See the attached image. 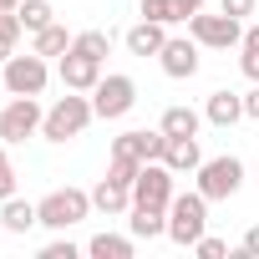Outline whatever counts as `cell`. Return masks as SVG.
Returning <instances> with one entry per match:
<instances>
[{
	"instance_id": "6da1fadb",
	"label": "cell",
	"mask_w": 259,
	"mask_h": 259,
	"mask_svg": "<svg viewBox=\"0 0 259 259\" xmlns=\"http://www.w3.org/2000/svg\"><path fill=\"white\" fill-rule=\"evenodd\" d=\"M92 122H97V112H92V92H66V97H56V102L46 107L41 138H46V143H71V138L87 133Z\"/></svg>"
},
{
	"instance_id": "7a4b0ae2",
	"label": "cell",
	"mask_w": 259,
	"mask_h": 259,
	"mask_svg": "<svg viewBox=\"0 0 259 259\" xmlns=\"http://www.w3.org/2000/svg\"><path fill=\"white\" fill-rule=\"evenodd\" d=\"M203 234H208V198L198 188L193 193H173V203H168V239L193 249Z\"/></svg>"
},
{
	"instance_id": "3957f363",
	"label": "cell",
	"mask_w": 259,
	"mask_h": 259,
	"mask_svg": "<svg viewBox=\"0 0 259 259\" xmlns=\"http://www.w3.org/2000/svg\"><path fill=\"white\" fill-rule=\"evenodd\" d=\"M41 122H46L41 97H11L6 107H0V143L21 148L26 138H41Z\"/></svg>"
},
{
	"instance_id": "277c9868",
	"label": "cell",
	"mask_w": 259,
	"mask_h": 259,
	"mask_svg": "<svg viewBox=\"0 0 259 259\" xmlns=\"http://www.w3.org/2000/svg\"><path fill=\"white\" fill-rule=\"evenodd\" d=\"M193 178H198L193 188H198L208 203H224V198H234V193L244 188V163H239L234 153H224V158H203Z\"/></svg>"
},
{
	"instance_id": "5b68a950",
	"label": "cell",
	"mask_w": 259,
	"mask_h": 259,
	"mask_svg": "<svg viewBox=\"0 0 259 259\" xmlns=\"http://www.w3.org/2000/svg\"><path fill=\"white\" fill-rule=\"evenodd\" d=\"M36 213H41L46 229L66 234V229H76V224L92 213V193H87V188H51V193L36 203Z\"/></svg>"
},
{
	"instance_id": "8992f818",
	"label": "cell",
	"mask_w": 259,
	"mask_h": 259,
	"mask_svg": "<svg viewBox=\"0 0 259 259\" xmlns=\"http://www.w3.org/2000/svg\"><path fill=\"white\" fill-rule=\"evenodd\" d=\"M138 107V81L127 76V71H102V81L92 87V112L102 122H117Z\"/></svg>"
},
{
	"instance_id": "52a82bcc",
	"label": "cell",
	"mask_w": 259,
	"mask_h": 259,
	"mask_svg": "<svg viewBox=\"0 0 259 259\" xmlns=\"http://www.w3.org/2000/svg\"><path fill=\"white\" fill-rule=\"evenodd\" d=\"M0 76H6V92L11 97H41L46 92V81H51V66H46V56L41 51H16L11 61H0Z\"/></svg>"
},
{
	"instance_id": "ba28073f",
	"label": "cell",
	"mask_w": 259,
	"mask_h": 259,
	"mask_svg": "<svg viewBox=\"0 0 259 259\" xmlns=\"http://www.w3.org/2000/svg\"><path fill=\"white\" fill-rule=\"evenodd\" d=\"M173 193H178V173H173L163 158L143 163V173L133 178V203H138V208H168Z\"/></svg>"
},
{
	"instance_id": "9c48e42d",
	"label": "cell",
	"mask_w": 259,
	"mask_h": 259,
	"mask_svg": "<svg viewBox=\"0 0 259 259\" xmlns=\"http://www.w3.org/2000/svg\"><path fill=\"white\" fill-rule=\"evenodd\" d=\"M188 36L203 46V51H229V46H239L244 41V21H234V16H208V11H198L193 21H188Z\"/></svg>"
},
{
	"instance_id": "30bf717a",
	"label": "cell",
	"mask_w": 259,
	"mask_h": 259,
	"mask_svg": "<svg viewBox=\"0 0 259 259\" xmlns=\"http://www.w3.org/2000/svg\"><path fill=\"white\" fill-rule=\"evenodd\" d=\"M198 41L193 36H168L163 41V51H158V66L173 76V81H188V76H198Z\"/></svg>"
},
{
	"instance_id": "8fae6325",
	"label": "cell",
	"mask_w": 259,
	"mask_h": 259,
	"mask_svg": "<svg viewBox=\"0 0 259 259\" xmlns=\"http://www.w3.org/2000/svg\"><path fill=\"white\" fill-rule=\"evenodd\" d=\"M56 76H61V87H66V92H92V87L102 81V61L71 46V51L61 56V66H56Z\"/></svg>"
},
{
	"instance_id": "7c38bea8",
	"label": "cell",
	"mask_w": 259,
	"mask_h": 259,
	"mask_svg": "<svg viewBox=\"0 0 259 259\" xmlns=\"http://www.w3.org/2000/svg\"><path fill=\"white\" fill-rule=\"evenodd\" d=\"M122 41H127V51H133V56H158V51H163V41H168V26H163V21H143V16H138V26L127 31Z\"/></svg>"
},
{
	"instance_id": "4fadbf2b",
	"label": "cell",
	"mask_w": 259,
	"mask_h": 259,
	"mask_svg": "<svg viewBox=\"0 0 259 259\" xmlns=\"http://www.w3.org/2000/svg\"><path fill=\"white\" fill-rule=\"evenodd\" d=\"M203 122H213V127H234V122H244V97H239V92H208V102H203Z\"/></svg>"
},
{
	"instance_id": "5bb4252c",
	"label": "cell",
	"mask_w": 259,
	"mask_h": 259,
	"mask_svg": "<svg viewBox=\"0 0 259 259\" xmlns=\"http://www.w3.org/2000/svg\"><path fill=\"white\" fill-rule=\"evenodd\" d=\"M87 254H92V259H133V254H138V239H133V234H112V229H102V234L87 239Z\"/></svg>"
},
{
	"instance_id": "9a60e30c",
	"label": "cell",
	"mask_w": 259,
	"mask_h": 259,
	"mask_svg": "<svg viewBox=\"0 0 259 259\" xmlns=\"http://www.w3.org/2000/svg\"><path fill=\"white\" fill-rule=\"evenodd\" d=\"M163 163L183 178V173H198V163H203V148H198V138H168V148H163Z\"/></svg>"
},
{
	"instance_id": "2e32d148",
	"label": "cell",
	"mask_w": 259,
	"mask_h": 259,
	"mask_svg": "<svg viewBox=\"0 0 259 259\" xmlns=\"http://www.w3.org/2000/svg\"><path fill=\"white\" fill-rule=\"evenodd\" d=\"M41 224V213H36V203L31 198H6V203H0V229H6V234H26V229H36Z\"/></svg>"
},
{
	"instance_id": "e0dca14e",
	"label": "cell",
	"mask_w": 259,
	"mask_h": 259,
	"mask_svg": "<svg viewBox=\"0 0 259 259\" xmlns=\"http://www.w3.org/2000/svg\"><path fill=\"white\" fill-rule=\"evenodd\" d=\"M92 208H97V213H107V219H117V213L133 208V188H122V183L102 178V183L92 188Z\"/></svg>"
},
{
	"instance_id": "ac0fdd59",
	"label": "cell",
	"mask_w": 259,
	"mask_h": 259,
	"mask_svg": "<svg viewBox=\"0 0 259 259\" xmlns=\"http://www.w3.org/2000/svg\"><path fill=\"white\" fill-rule=\"evenodd\" d=\"M127 229H133V239H163L168 234V208H127Z\"/></svg>"
},
{
	"instance_id": "d6986e66",
	"label": "cell",
	"mask_w": 259,
	"mask_h": 259,
	"mask_svg": "<svg viewBox=\"0 0 259 259\" xmlns=\"http://www.w3.org/2000/svg\"><path fill=\"white\" fill-rule=\"evenodd\" d=\"M158 127H163L168 138H198L203 112H193V107H183V102H178V107H168V112H163V122H158Z\"/></svg>"
},
{
	"instance_id": "ffe728a7",
	"label": "cell",
	"mask_w": 259,
	"mask_h": 259,
	"mask_svg": "<svg viewBox=\"0 0 259 259\" xmlns=\"http://www.w3.org/2000/svg\"><path fill=\"white\" fill-rule=\"evenodd\" d=\"M71 41H76V36H71L61 21H51L46 31H36V36H31V51H41V56L51 61V56H66V51H71Z\"/></svg>"
},
{
	"instance_id": "44dd1931",
	"label": "cell",
	"mask_w": 259,
	"mask_h": 259,
	"mask_svg": "<svg viewBox=\"0 0 259 259\" xmlns=\"http://www.w3.org/2000/svg\"><path fill=\"white\" fill-rule=\"evenodd\" d=\"M16 16H21L26 36H36V31H46V26L56 21V11H51V0H21V6H16Z\"/></svg>"
},
{
	"instance_id": "7402d4cb",
	"label": "cell",
	"mask_w": 259,
	"mask_h": 259,
	"mask_svg": "<svg viewBox=\"0 0 259 259\" xmlns=\"http://www.w3.org/2000/svg\"><path fill=\"white\" fill-rule=\"evenodd\" d=\"M21 31H26V26H21V16H16V11H0V61H11V56H16Z\"/></svg>"
},
{
	"instance_id": "603a6c76",
	"label": "cell",
	"mask_w": 259,
	"mask_h": 259,
	"mask_svg": "<svg viewBox=\"0 0 259 259\" xmlns=\"http://www.w3.org/2000/svg\"><path fill=\"white\" fill-rule=\"evenodd\" d=\"M76 51H87V56H97V61H107V51H112V36L107 31H76V41H71Z\"/></svg>"
},
{
	"instance_id": "cb8c5ba5",
	"label": "cell",
	"mask_w": 259,
	"mask_h": 259,
	"mask_svg": "<svg viewBox=\"0 0 259 259\" xmlns=\"http://www.w3.org/2000/svg\"><path fill=\"white\" fill-rule=\"evenodd\" d=\"M138 173H143V163H133V158H107V178L122 183V188H133Z\"/></svg>"
},
{
	"instance_id": "d4e9b609",
	"label": "cell",
	"mask_w": 259,
	"mask_h": 259,
	"mask_svg": "<svg viewBox=\"0 0 259 259\" xmlns=\"http://www.w3.org/2000/svg\"><path fill=\"white\" fill-rule=\"evenodd\" d=\"M143 21H163V26H178V11H173V0H143L138 6Z\"/></svg>"
},
{
	"instance_id": "484cf974",
	"label": "cell",
	"mask_w": 259,
	"mask_h": 259,
	"mask_svg": "<svg viewBox=\"0 0 259 259\" xmlns=\"http://www.w3.org/2000/svg\"><path fill=\"white\" fill-rule=\"evenodd\" d=\"M16 183H21V173H16V163H11V148L0 143V203L16 193Z\"/></svg>"
},
{
	"instance_id": "4316f807",
	"label": "cell",
	"mask_w": 259,
	"mask_h": 259,
	"mask_svg": "<svg viewBox=\"0 0 259 259\" xmlns=\"http://www.w3.org/2000/svg\"><path fill=\"white\" fill-rule=\"evenodd\" d=\"M76 254H81V249H76V244H71L66 234H56V239H51V244L41 249V259H76Z\"/></svg>"
},
{
	"instance_id": "83f0119b",
	"label": "cell",
	"mask_w": 259,
	"mask_h": 259,
	"mask_svg": "<svg viewBox=\"0 0 259 259\" xmlns=\"http://www.w3.org/2000/svg\"><path fill=\"white\" fill-rule=\"evenodd\" d=\"M193 254H198V259H224V254H229V244H224V239H213V234H203V239L193 244Z\"/></svg>"
},
{
	"instance_id": "f1b7e54d",
	"label": "cell",
	"mask_w": 259,
	"mask_h": 259,
	"mask_svg": "<svg viewBox=\"0 0 259 259\" xmlns=\"http://www.w3.org/2000/svg\"><path fill=\"white\" fill-rule=\"evenodd\" d=\"M254 6H259V0H219V11H224V16H234V21H249V16H254Z\"/></svg>"
},
{
	"instance_id": "f546056e",
	"label": "cell",
	"mask_w": 259,
	"mask_h": 259,
	"mask_svg": "<svg viewBox=\"0 0 259 259\" xmlns=\"http://www.w3.org/2000/svg\"><path fill=\"white\" fill-rule=\"evenodd\" d=\"M239 71H244L249 81H259V51H249V46H239Z\"/></svg>"
},
{
	"instance_id": "4dcf8cb0",
	"label": "cell",
	"mask_w": 259,
	"mask_h": 259,
	"mask_svg": "<svg viewBox=\"0 0 259 259\" xmlns=\"http://www.w3.org/2000/svg\"><path fill=\"white\" fill-rule=\"evenodd\" d=\"M173 11H178V21H193L203 11V0H173Z\"/></svg>"
},
{
	"instance_id": "1f68e13d",
	"label": "cell",
	"mask_w": 259,
	"mask_h": 259,
	"mask_svg": "<svg viewBox=\"0 0 259 259\" xmlns=\"http://www.w3.org/2000/svg\"><path fill=\"white\" fill-rule=\"evenodd\" d=\"M239 249H244V254H249V259H259V224H254V229H249V234H244V239H239Z\"/></svg>"
},
{
	"instance_id": "d6a6232c",
	"label": "cell",
	"mask_w": 259,
	"mask_h": 259,
	"mask_svg": "<svg viewBox=\"0 0 259 259\" xmlns=\"http://www.w3.org/2000/svg\"><path fill=\"white\" fill-rule=\"evenodd\" d=\"M244 117H254V122H259V81L244 92Z\"/></svg>"
},
{
	"instance_id": "836d02e7",
	"label": "cell",
	"mask_w": 259,
	"mask_h": 259,
	"mask_svg": "<svg viewBox=\"0 0 259 259\" xmlns=\"http://www.w3.org/2000/svg\"><path fill=\"white\" fill-rule=\"evenodd\" d=\"M239 46H249V51H259V21H249V26H244V41H239Z\"/></svg>"
},
{
	"instance_id": "e575fe53",
	"label": "cell",
	"mask_w": 259,
	"mask_h": 259,
	"mask_svg": "<svg viewBox=\"0 0 259 259\" xmlns=\"http://www.w3.org/2000/svg\"><path fill=\"white\" fill-rule=\"evenodd\" d=\"M16 6H21V0H0V11H16Z\"/></svg>"
},
{
	"instance_id": "d590c367",
	"label": "cell",
	"mask_w": 259,
	"mask_h": 259,
	"mask_svg": "<svg viewBox=\"0 0 259 259\" xmlns=\"http://www.w3.org/2000/svg\"><path fill=\"white\" fill-rule=\"evenodd\" d=\"M0 92H6V76H0Z\"/></svg>"
}]
</instances>
